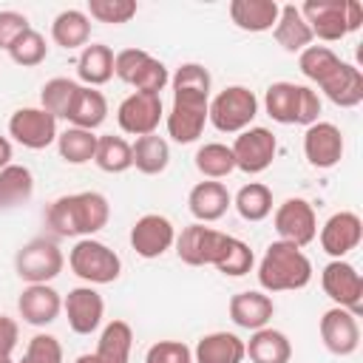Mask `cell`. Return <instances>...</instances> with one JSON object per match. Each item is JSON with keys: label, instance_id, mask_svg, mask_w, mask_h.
Here are the masks:
<instances>
[{"label": "cell", "instance_id": "7c38bea8", "mask_svg": "<svg viewBox=\"0 0 363 363\" xmlns=\"http://www.w3.org/2000/svg\"><path fill=\"white\" fill-rule=\"evenodd\" d=\"M162 119H164V105H162V96L159 94L133 91L116 108V122H119L122 133L136 136V139L139 136H147V133H156V128H159Z\"/></svg>", "mask_w": 363, "mask_h": 363}, {"label": "cell", "instance_id": "681fc988", "mask_svg": "<svg viewBox=\"0 0 363 363\" xmlns=\"http://www.w3.org/2000/svg\"><path fill=\"white\" fill-rule=\"evenodd\" d=\"M346 26H349V34L363 26V6L357 0H346Z\"/></svg>", "mask_w": 363, "mask_h": 363}, {"label": "cell", "instance_id": "f6af8a7d", "mask_svg": "<svg viewBox=\"0 0 363 363\" xmlns=\"http://www.w3.org/2000/svg\"><path fill=\"white\" fill-rule=\"evenodd\" d=\"M20 363H62V343L54 337V335H45V332H37L28 346H26V354Z\"/></svg>", "mask_w": 363, "mask_h": 363}, {"label": "cell", "instance_id": "e575fe53", "mask_svg": "<svg viewBox=\"0 0 363 363\" xmlns=\"http://www.w3.org/2000/svg\"><path fill=\"white\" fill-rule=\"evenodd\" d=\"M34 196V173L26 164H9L0 170V207H20Z\"/></svg>", "mask_w": 363, "mask_h": 363}, {"label": "cell", "instance_id": "bcb514c9", "mask_svg": "<svg viewBox=\"0 0 363 363\" xmlns=\"http://www.w3.org/2000/svg\"><path fill=\"white\" fill-rule=\"evenodd\" d=\"M145 363H193V349L182 340H156L145 352Z\"/></svg>", "mask_w": 363, "mask_h": 363}, {"label": "cell", "instance_id": "9a60e30c", "mask_svg": "<svg viewBox=\"0 0 363 363\" xmlns=\"http://www.w3.org/2000/svg\"><path fill=\"white\" fill-rule=\"evenodd\" d=\"M176 244V227L162 213H145L130 227V247L139 258H162Z\"/></svg>", "mask_w": 363, "mask_h": 363}, {"label": "cell", "instance_id": "603a6c76", "mask_svg": "<svg viewBox=\"0 0 363 363\" xmlns=\"http://www.w3.org/2000/svg\"><path fill=\"white\" fill-rule=\"evenodd\" d=\"M230 207H233V196H230L227 184H221V182L207 179V182L193 184L187 193V210L199 224L218 221Z\"/></svg>", "mask_w": 363, "mask_h": 363}, {"label": "cell", "instance_id": "f907efd6", "mask_svg": "<svg viewBox=\"0 0 363 363\" xmlns=\"http://www.w3.org/2000/svg\"><path fill=\"white\" fill-rule=\"evenodd\" d=\"M11 159H14V147H11V142H9L6 136H0V170L9 167Z\"/></svg>", "mask_w": 363, "mask_h": 363}, {"label": "cell", "instance_id": "8fae6325", "mask_svg": "<svg viewBox=\"0 0 363 363\" xmlns=\"http://www.w3.org/2000/svg\"><path fill=\"white\" fill-rule=\"evenodd\" d=\"M227 238H230L227 233L193 221L176 235L173 247H176V255H179L182 264H187V267H213L218 261Z\"/></svg>", "mask_w": 363, "mask_h": 363}, {"label": "cell", "instance_id": "1f68e13d", "mask_svg": "<svg viewBox=\"0 0 363 363\" xmlns=\"http://www.w3.org/2000/svg\"><path fill=\"white\" fill-rule=\"evenodd\" d=\"M133 349V329L128 320H111L99 332L96 340V360L99 363H128Z\"/></svg>", "mask_w": 363, "mask_h": 363}, {"label": "cell", "instance_id": "816d5d0a", "mask_svg": "<svg viewBox=\"0 0 363 363\" xmlns=\"http://www.w3.org/2000/svg\"><path fill=\"white\" fill-rule=\"evenodd\" d=\"M74 363H99V360H96V354H94V352H85V354H79Z\"/></svg>", "mask_w": 363, "mask_h": 363}, {"label": "cell", "instance_id": "d590c367", "mask_svg": "<svg viewBox=\"0 0 363 363\" xmlns=\"http://www.w3.org/2000/svg\"><path fill=\"white\" fill-rule=\"evenodd\" d=\"M233 207L244 221H264L272 213V190L264 182H250L233 196Z\"/></svg>", "mask_w": 363, "mask_h": 363}, {"label": "cell", "instance_id": "277c9868", "mask_svg": "<svg viewBox=\"0 0 363 363\" xmlns=\"http://www.w3.org/2000/svg\"><path fill=\"white\" fill-rule=\"evenodd\" d=\"M258 116V96L247 85H227L210 99L207 122L221 133H241Z\"/></svg>", "mask_w": 363, "mask_h": 363}, {"label": "cell", "instance_id": "836d02e7", "mask_svg": "<svg viewBox=\"0 0 363 363\" xmlns=\"http://www.w3.org/2000/svg\"><path fill=\"white\" fill-rule=\"evenodd\" d=\"M94 164H96L102 173H125V170H130V167H133L130 142H128L125 136H113V133L96 136Z\"/></svg>", "mask_w": 363, "mask_h": 363}, {"label": "cell", "instance_id": "30bf717a", "mask_svg": "<svg viewBox=\"0 0 363 363\" xmlns=\"http://www.w3.org/2000/svg\"><path fill=\"white\" fill-rule=\"evenodd\" d=\"M230 150H233V159H235V170H241L247 176H258L272 164V159L278 153V139L269 128L252 125V128H247L235 136Z\"/></svg>", "mask_w": 363, "mask_h": 363}, {"label": "cell", "instance_id": "ac0fdd59", "mask_svg": "<svg viewBox=\"0 0 363 363\" xmlns=\"http://www.w3.org/2000/svg\"><path fill=\"white\" fill-rule=\"evenodd\" d=\"M312 37L323 40V43H337L349 34L346 26V0H306L303 6H298Z\"/></svg>", "mask_w": 363, "mask_h": 363}, {"label": "cell", "instance_id": "74e56055", "mask_svg": "<svg viewBox=\"0 0 363 363\" xmlns=\"http://www.w3.org/2000/svg\"><path fill=\"white\" fill-rule=\"evenodd\" d=\"M193 162H196V170H199L204 179H213V182H218V179H224V176H230V173L235 170L233 150H230V145H224V142H204V145L196 150Z\"/></svg>", "mask_w": 363, "mask_h": 363}, {"label": "cell", "instance_id": "ba28073f", "mask_svg": "<svg viewBox=\"0 0 363 363\" xmlns=\"http://www.w3.org/2000/svg\"><path fill=\"white\" fill-rule=\"evenodd\" d=\"M65 267V255L54 238H31L26 241L14 255V272L26 284H48L54 281Z\"/></svg>", "mask_w": 363, "mask_h": 363}, {"label": "cell", "instance_id": "ab89813d", "mask_svg": "<svg viewBox=\"0 0 363 363\" xmlns=\"http://www.w3.org/2000/svg\"><path fill=\"white\" fill-rule=\"evenodd\" d=\"M337 62H340V57H337L329 45H309V48H303V51L298 54V68H301V74H303L309 82H315V85H320V82L337 68Z\"/></svg>", "mask_w": 363, "mask_h": 363}, {"label": "cell", "instance_id": "d6986e66", "mask_svg": "<svg viewBox=\"0 0 363 363\" xmlns=\"http://www.w3.org/2000/svg\"><path fill=\"white\" fill-rule=\"evenodd\" d=\"M318 238H320V250H323L326 255H332V258H346L352 250H357V244H360V238H363V221H360V216L352 213V210L332 213V216L323 221Z\"/></svg>", "mask_w": 363, "mask_h": 363}, {"label": "cell", "instance_id": "60d3db41", "mask_svg": "<svg viewBox=\"0 0 363 363\" xmlns=\"http://www.w3.org/2000/svg\"><path fill=\"white\" fill-rule=\"evenodd\" d=\"M252 264H255V255H252L250 244L235 238V235H230L224 250H221V255H218V261L213 267L227 278H241V275H247L252 269Z\"/></svg>", "mask_w": 363, "mask_h": 363}, {"label": "cell", "instance_id": "3957f363", "mask_svg": "<svg viewBox=\"0 0 363 363\" xmlns=\"http://www.w3.org/2000/svg\"><path fill=\"white\" fill-rule=\"evenodd\" d=\"M264 111L278 125H315L320 116V96L309 85L298 82H272L264 94Z\"/></svg>", "mask_w": 363, "mask_h": 363}, {"label": "cell", "instance_id": "5bb4252c", "mask_svg": "<svg viewBox=\"0 0 363 363\" xmlns=\"http://www.w3.org/2000/svg\"><path fill=\"white\" fill-rule=\"evenodd\" d=\"M9 136L28 150H45L48 145L57 142L60 130H57V119L37 105V108H17L9 116Z\"/></svg>", "mask_w": 363, "mask_h": 363}, {"label": "cell", "instance_id": "484cf974", "mask_svg": "<svg viewBox=\"0 0 363 363\" xmlns=\"http://www.w3.org/2000/svg\"><path fill=\"white\" fill-rule=\"evenodd\" d=\"M230 20L250 34H261V31H272L281 6L275 0H233L230 3Z\"/></svg>", "mask_w": 363, "mask_h": 363}, {"label": "cell", "instance_id": "d6a6232c", "mask_svg": "<svg viewBox=\"0 0 363 363\" xmlns=\"http://www.w3.org/2000/svg\"><path fill=\"white\" fill-rule=\"evenodd\" d=\"M133 167L145 176H159L167 170L170 164V145L164 136L159 133H147V136H139L133 145Z\"/></svg>", "mask_w": 363, "mask_h": 363}, {"label": "cell", "instance_id": "b9f144b4", "mask_svg": "<svg viewBox=\"0 0 363 363\" xmlns=\"http://www.w3.org/2000/svg\"><path fill=\"white\" fill-rule=\"evenodd\" d=\"M9 57L14 65H23V68H34L40 65L45 57H48V45H45V37L34 28L23 31L11 45H9Z\"/></svg>", "mask_w": 363, "mask_h": 363}, {"label": "cell", "instance_id": "7a4b0ae2", "mask_svg": "<svg viewBox=\"0 0 363 363\" xmlns=\"http://www.w3.org/2000/svg\"><path fill=\"white\" fill-rule=\"evenodd\" d=\"M312 281V261L289 241H272L258 261V284L264 292H295Z\"/></svg>", "mask_w": 363, "mask_h": 363}, {"label": "cell", "instance_id": "e0dca14e", "mask_svg": "<svg viewBox=\"0 0 363 363\" xmlns=\"http://www.w3.org/2000/svg\"><path fill=\"white\" fill-rule=\"evenodd\" d=\"M62 309H65V318H68V326L74 335L96 332L105 318V301L91 284L68 289V295L62 298Z\"/></svg>", "mask_w": 363, "mask_h": 363}, {"label": "cell", "instance_id": "f546056e", "mask_svg": "<svg viewBox=\"0 0 363 363\" xmlns=\"http://www.w3.org/2000/svg\"><path fill=\"white\" fill-rule=\"evenodd\" d=\"M105 119H108V99H105V94L96 91V88H88V85H79L65 122H71V128L96 130Z\"/></svg>", "mask_w": 363, "mask_h": 363}, {"label": "cell", "instance_id": "9c48e42d", "mask_svg": "<svg viewBox=\"0 0 363 363\" xmlns=\"http://www.w3.org/2000/svg\"><path fill=\"white\" fill-rule=\"evenodd\" d=\"M272 224H275L278 241H289V244H295L301 250L318 238L315 207L301 196H292V199L281 201L275 207V213H272Z\"/></svg>", "mask_w": 363, "mask_h": 363}, {"label": "cell", "instance_id": "ee69618b", "mask_svg": "<svg viewBox=\"0 0 363 363\" xmlns=\"http://www.w3.org/2000/svg\"><path fill=\"white\" fill-rule=\"evenodd\" d=\"M173 91H196V94H207L213 88V77L201 62H182L176 68V74L170 77Z\"/></svg>", "mask_w": 363, "mask_h": 363}, {"label": "cell", "instance_id": "7402d4cb", "mask_svg": "<svg viewBox=\"0 0 363 363\" xmlns=\"http://www.w3.org/2000/svg\"><path fill=\"white\" fill-rule=\"evenodd\" d=\"M227 312H230V320L238 326V329H247V332H255V329H264L269 326L272 315H275V303L267 292L261 289H244V292H235L227 303Z\"/></svg>", "mask_w": 363, "mask_h": 363}, {"label": "cell", "instance_id": "4316f807", "mask_svg": "<svg viewBox=\"0 0 363 363\" xmlns=\"http://www.w3.org/2000/svg\"><path fill=\"white\" fill-rule=\"evenodd\" d=\"M272 37H275V43H278L284 51H289V54H301V51L309 48L312 40H315L312 31H309V26H306V20H303V14H301V9H298L295 3L281 6L278 20H275V28H272Z\"/></svg>", "mask_w": 363, "mask_h": 363}, {"label": "cell", "instance_id": "f35d334b", "mask_svg": "<svg viewBox=\"0 0 363 363\" xmlns=\"http://www.w3.org/2000/svg\"><path fill=\"white\" fill-rule=\"evenodd\" d=\"M77 91H79V82H74L68 77H54L40 88V108L48 111L54 119H68Z\"/></svg>", "mask_w": 363, "mask_h": 363}, {"label": "cell", "instance_id": "cb8c5ba5", "mask_svg": "<svg viewBox=\"0 0 363 363\" xmlns=\"http://www.w3.org/2000/svg\"><path fill=\"white\" fill-rule=\"evenodd\" d=\"M323 96L337 108H357L363 102V71L346 60L337 62V68L318 85Z\"/></svg>", "mask_w": 363, "mask_h": 363}, {"label": "cell", "instance_id": "2e32d148", "mask_svg": "<svg viewBox=\"0 0 363 363\" xmlns=\"http://www.w3.org/2000/svg\"><path fill=\"white\" fill-rule=\"evenodd\" d=\"M318 332H320L323 346L332 354H337V357H349L360 346V323H357V315H352L343 306L326 309L320 315V320H318Z\"/></svg>", "mask_w": 363, "mask_h": 363}, {"label": "cell", "instance_id": "4dcf8cb0", "mask_svg": "<svg viewBox=\"0 0 363 363\" xmlns=\"http://www.w3.org/2000/svg\"><path fill=\"white\" fill-rule=\"evenodd\" d=\"M51 40L65 48V51H74V48H85L88 40H91V17L79 9H65L54 17L51 23Z\"/></svg>", "mask_w": 363, "mask_h": 363}, {"label": "cell", "instance_id": "52a82bcc", "mask_svg": "<svg viewBox=\"0 0 363 363\" xmlns=\"http://www.w3.org/2000/svg\"><path fill=\"white\" fill-rule=\"evenodd\" d=\"M210 111V96L196 91H173V105L164 113L167 136L179 145H190L204 133Z\"/></svg>", "mask_w": 363, "mask_h": 363}, {"label": "cell", "instance_id": "7dc6e473", "mask_svg": "<svg viewBox=\"0 0 363 363\" xmlns=\"http://www.w3.org/2000/svg\"><path fill=\"white\" fill-rule=\"evenodd\" d=\"M28 17L23 11H14V9H0V48L9 51V45L23 34L28 31Z\"/></svg>", "mask_w": 363, "mask_h": 363}, {"label": "cell", "instance_id": "7bdbcfd3", "mask_svg": "<svg viewBox=\"0 0 363 363\" xmlns=\"http://www.w3.org/2000/svg\"><path fill=\"white\" fill-rule=\"evenodd\" d=\"M139 6L136 0H88V17L96 23H111V26H122L130 23L136 17Z\"/></svg>", "mask_w": 363, "mask_h": 363}, {"label": "cell", "instance_id": "c3c4849f", "mask_svg": "<svg viewBox=\"0 0 363 363\" xmlns=\"http://www.w3.org/2000/svg\"><path fill=\"white\" fill-rule=\"evenodd\" d=\"M17 340H20L17 320L9 318V315H0V363H14L11 354L17 349Z\"/></svg>", "mask_w": 363, "mask_h": 363}, {"label": "cell", "instance_id": "6da1fadb", "mask_svg": "<svg viewBox=\"0 0 363 363\" xmlns=\"http://www.w3.org/2000/svg\"><path fill=\"white\" fill-rule=\"evenodd\" d=\"M111 218V204L99 190L60 196L45 210V224L62 238H94Z\"/></svg>", "mask_w": 363, "mask_h": 363}, {"label": "cell", "instance_id": "d4e9b609", "mask_svg": "<svg viewBox=\"0 0 363 363\" xmlns=\"http://www.w3.org/2000/svg\"><path fill=\"white\" fill-rule=\"evenodd\" d=\"M244 340L235 332H210L193 349V363H244Z\"/></svg>", "mask_w": 363, "mask_h": 363}, {"label": "cell", "instance_id": "ffe728a7", "mask_svg": "<svg viewBox=\"0 0 363 363\" xmlns=\"http://www.w3.org/2000/svg\"><path fill=\"white\" fill-rule=\"evenodd\" d=\"M303 156L312 167L329 170L343 159V133L335 122L318 119L303 133Z\"/></svg>", "mask_w": 363, "mask_h": 363}, {"label": "cell", "instance_id": "f1b7e54d", "mask_svg": "<svg viewBox=\"0 0 363 363\" xmlns=\"http://www.w3.org/2000/svg\"><path fill=\"white\" fill-rule=\"evenodd\" d=\"M113 51L105 43H88L77 60V77L88 88H99L113 79Z\"/></svg>", "mask_w": 363, "mask_h": 363}, {"label": "cell", "instance_id": "83f0119b", "mask_svg": "<svg viewBox=\"0 0 363 363\" xmlns=\"http://www.w3.org/2000/svg\"><path fill=\"white\" fill-rule=\"evenodd\" d=\"M244 352L252 363H289L292 360V343L281 329L264 326L250 335L244 343Z\"/></svg>", "mask_w": 363, "mask_h": 363}, {"label": "cell", "instance_id": "8992f818", "mask_svg": "<svg viewBox=\"0 0 363 363\" xmlns=\"http://www.w3.org/2000/svg\"><path fill=\"white\" fill-rule=\"evenodd\" d=\"M113 77H119L125 85L142 91V94H159L164 85H170L167 65L147 54L145 48H125L113 57Z\"/></svg>", "mask_w": 363, "mask_h": 363}, {"label": "cell", "instance_id": "44dd1931", "mask_svg": "<svg viewBox=\"0 0 363 363\" xmlns=\"http://www.w3.org/2000/svg\"><path fill=\"white\" fill-rule=\"evenodd\" d=\"M17 312L31 326H48L62 312V295L51 284H26L17 298Z\"/></svg>", "mask_w": 363, "mask_h": 363}, {"label": "cell", "instance_id": "8d00e7d4", "mask_svg": "<svg viewBox=\"0 0 363 363\" xmlns=\"http://www.w3.org/2000/svg\"><path fill=\"white\" fill-rule=\"evenodd\" d=\"M57 153L68 164H88L96 153V133L82 128H65L57 136Z\"/></svg>", "mask_w": 363, "mask_h": 363}, {"label": "cell", "instance_id": "4fadbf2b", "mask_svg": "<svg viewBox=\"0 0 363 363\" xmlns=\"http://www.w3.org/2000/svg\"><path fill=\"white\" fill-rule=\"evenodd\" d=\"M320 286L335 301V306H343L352 315H360V309H363V278H360L354 264H349L343 258H332L320 272Z\"/></svg>", "mask_w": 363, "mask_h": 363}, {"label": "cell", "instance_id": "5b68a950", "mask_svg": "<svg viewBox=\"0 0 363 363\" xmlns=\"http://www.w3.org/2000/svg\"><path fill=\"white\" fill-rule=\"evenodd\" d=\"M68 267L91 286L113 284L122 275V258L96 238H79L68 252Z\"/></svg>", "mask_w": 363, "mask_h": 363}]
</instances>
